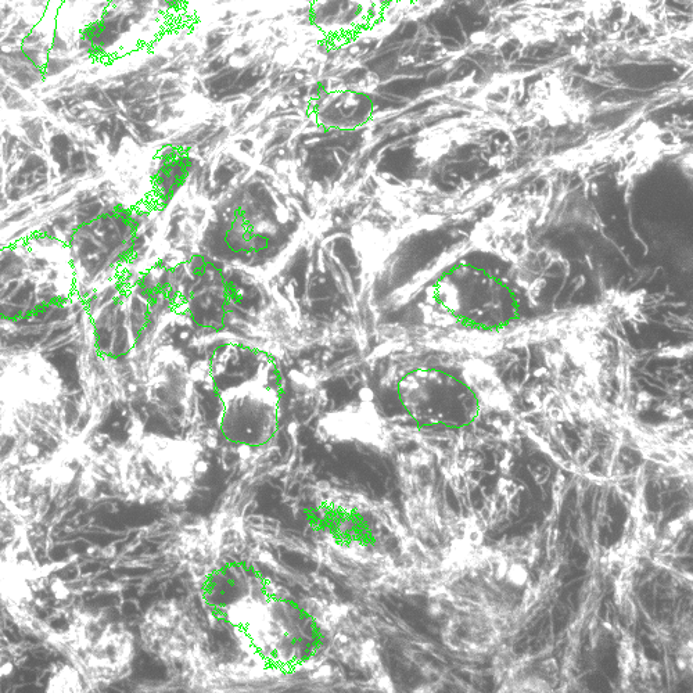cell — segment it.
Masks as SVG:
<instances>
[{"instance_id": "cell-1", "label": "cell", "mask_w": 693, "mask_h": 693, "mask_svg": "<svg viewBox=\"0 0 693 693\" xmlns=\"http://www.w3.org/2000/svg\"><path fill=\"white\" fill-rule=\"evenodd\" d=\"M427 304L440 333L432 344L490 355L533 339L541 323L555 317L541 311L533 278L512 254L477 246L448 261L433 279Z\"/></svg>"}, {"instance_id": "cell-2", "label": "cell", "mask_w": 693, "mask_h": 693, "mask_svg": "<svg viewBox=\"0 0 693 693\" xmlns=\"http://www.w3.org/2000/svg\"><path fill=\"white\" fill-rule=\"evenodd\" d=\"M219 432L228 443L260 448L275 437L279 423L276 394L260 380L221 391Z\"/></svg>"}, {"instance_id": "cell-3", "label": "cell", "mask_w": 693, "mask_h": 693, "mask_svg": "<svg viewBox=\"0 0 693 693\" xmlns=\"http://www.w3.org/2000/svg\"><path fill=\"white\" fill-rule=\"evenodd\" d=\"M260 613L256 642L268 656L292 662L310 656L317 648V628L303 609L289 602H271Z\"/></svg>"}, {"instance_id": "cell-4", "label": "cell", "mask_w": 693, "mask_h": 693, "mask_svg": "<svg viewBox=\"0 0 693 693\" xmlns=\"http://www.w3.org/2000/svg\"><path fill=\"white\" fill-rule=\"evenodd\" d=\"M208 271L200 275L186 298L188 315L192 322L201 329L218 330L224 326L228 311V286L217 278H207Z\"/></svg>"}, {"instance_id": "cell-5", "label": "cell", "mask_w": 693, "mask_h": 693, "mask_svg": "<svg viewBox=\"0 0 693 693\" xmlns=\"http://www.w3.org/2000/svg\"><path fill=\"white\" fill-rule=\"evenodd\" d=\"M262 371L260 355L242 344H226L214 354L211 372L218 382L233 380V387L256 382Z\"/></svg>"}, {"instance_id": "cell-6", "label": "cell", "mask_w": 693, "mask_h": 693, "mask_svg": "<svg viewBox=\"0 0 693 693\" xmlns=\"http://www.w3.org/2000/svg\"><path fill=\"white\" fill-rule=\"evenodd\" d=\"M511 580L515 584L524 583V580H526V573H524L522 567H513L511 570Z\"/></svg>"}]
</instances>
